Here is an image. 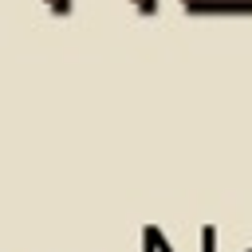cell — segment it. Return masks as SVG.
Instances as JSON below:
<instances>
[{
    "instance_id": "cell-3",
    "label": "cell",
    "mask_w": 252,
    "mask_h": 252,
    "mask_svg": "<svg viewBox=\"0 0 252 252\" xmlns=\"http://www.w3.org/2000/svg\"><path fill=\"white\" fill-rule=\"evenodd\" d=\"M130 4H134L142 16H158V4H161V0H130Z\"/></svg>"
},
{
    "instance_id": "cell-4",
    "label": "cell",
    "mask_w": 252,
    "mask_h": 252,
    "mask_svg": "<svg viewBox=\"0 0 252 252\" xmlns=\"http://www.w3.org/2000/svg\"><path fill=\"white\" fill-rule=\"evenodd\" d=\"M244 252H252V248H244Z\"/></svg>"
},
{
    "instance_id": "cell-2",
    "label": "cell",
    "mask_w": 252,
    "mask_h": 252,
    "mask_svg": "<svg viewBox=\"0 0 252 252\" xmlns=\"http://www.w3.org/2000/svg\"><path fill=\"white\" fill-rule=\"evenodd\" d=\"M51 16H71V0H43Z\"/></svg>"
},
{
    "instance_id": "cell-1",
    "label": "cell",
    "mask_w": 252,
    "mask_h": 252,
    "mask_svg": "<svg viewBox=\"0 0 252 252\" xmlns=\"http://www.w3.org/2000/svg\"><path fill=\"white\" fill-rule=\"evenodd\" d=\"M142 240H150L158 252H173V248H169V236H165L158 224H146V228H142Z\"/></svg>"
}]
</instances>
